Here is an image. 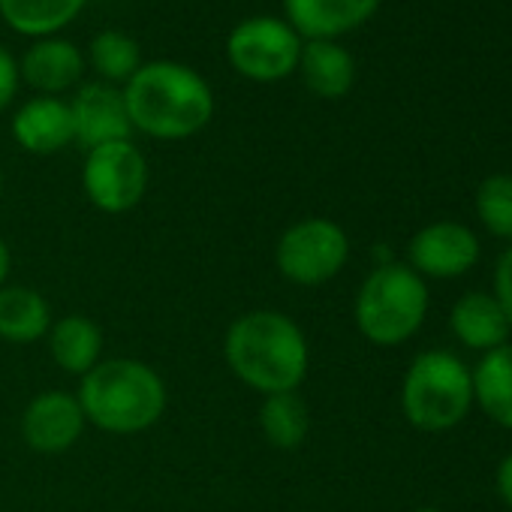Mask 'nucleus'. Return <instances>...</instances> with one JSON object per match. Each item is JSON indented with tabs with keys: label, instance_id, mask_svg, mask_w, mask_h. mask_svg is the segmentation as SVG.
I'll return each instance as SVG.
<instances>
[{
	"label": "nucleus",
	"instance_id": "nucleus-1",
	"mask_svg": "<svg viewBox=\"0 0 512 512\" xmlns=\"http://www.w3.org/2000/svg\"><path fill=\"white\" fill-rule=\"evenodd\" d=\"M229 371L253 392H296L311 365L305 332L281 311H247L232 320L223 341Z\"/></svg>",
	"mask_w": 512,
	"mask_h": 512
},
{
	"label": "nucleus",
	"instance_id": "nucleus-2",
	"mask_svg": "<svg viewBox=\"0 0 512 512\" xmlns=\"http://www.w3.org/2000/svg\"><path fill=\"white\" fill-rule=\"evenodd\" d=\"M133 130L154 139H187L199 133L214 112L211 88L184 64H142L124 88Z\"/></svg>",
	"mask_w": 512,
	"mask_h": 512
},
{
	"label": "nucleus",
	"instance_id": "nucleus-3",
	"mask_svg": "<svg viewBox=\"0 0 512 512\" xmlns=\"http://www.w3.org/2000/svg\"><path fill=\"white\" fill-rule=\"evenodd\" d=\"M85 422L106 434H142L166 413V383L142 359H100L76 392Z\"/></svg>",
	"mask_w": 512,
	"mask_h": 512
},
{
	"label": "nucleus",
	"instance_id": "nucleus-4",
	"mask_svg": "<svg viewBox=\"0 0 512 512\" xmlns=\"http://www.w3.org/2000/svg\"><path fill=\"white\" fill-rule=\"evenodd\" d=\"M431 308L428 284L404 263H377L362 281L353 305L359 335L374 347H401L410 341Z\"/></svg>",
	"mask_w": 512,
	"mask_h": 512
},
{
	"label": "nucleus",
	"instance_id": "nucleus-5",
	"mask_svg": "<svg viewBox=\"0 0 512 512\" xmlns=\"http://www.w3.org/2000/svg\"><path fill=\"white\" fill-rule=\"evenodd\" d=\"M401 410L425 434L452 431L473 410V371L449 350L419 353L401 380Z\"/></svg>",
	"mask_w": 512,
	"mask_h": 512
},
{
	"label": "nucleus",
	"instance_id": "nucleus-6",
	"mask_svg": "<svg viewBox=\"0 0 512 512\" xmlns=\"http://www.w3.org/2000/svg\"><path fill=\"white\" fill-rule=\"evenodd\" d=\"M350 260V238L329 217H305L284 229L275 244L278 272L296 287H323Z\"/></svg>",
	"mask_w": 512,
	"mask_h": 512
},
{
	"label": "nucleus",
	"instance_id": "nucleus-7",
	"mask_svg": "<svg viewBox=\"0 0 512 512\" xmlns=\"http://www.w3.org/2000/svg\"><path fill=\"white\" fill-rule=\"evenodd\" d=\"M85 196L103 214H124L136 208L148 190V160L127 142H109L91 148L82 169Z\"/></svg>",
	"mask_w": 512,
	"mask_h": 512
},
{
	"label": "nucleus",
	"instance_id": "nucleus-8",
	"mask_svg": "<svg viewBox=\"0 0 512 512\" xmlns=\"http://www.w3.org/2000/svg\"><path fill=\"white\" fill-rule=\"evenodd\" d=\"M229 61L232 67L253 82H278L299 67L302 40L281 19H247L229 37Z\"/></svg>",
	"mask_w": 512,
	"mask_h": 512
},
{
	"label": "nucleus",
	"instance_id": "nucleus-9",
	"mask_svg": "<svg viewBox=\"0 0 512 512\" xmlns=\"http://www.w3.org/2000/svg\"><path fill=\"white\" fill-rule=\"evenodd\" d=\"M482 256L476 232L461 220H434L407 241V266L419 278H464Z\"/></svg>",
	"mask_w": 512,
	"mask_h": 512
},
{
	"label": "nucleus",
	"instance_id": "nucleus-10",
	"mask_svg": "<svg viewBox=\"0 0 512 512\" xmlns=\"http://www.w3.org/2000/svg\"><path fill=\"white\" fill-rule=\"evenodd\" d=\"M85 413L76 395L49 389L31 398V404L22 413V437L34 452L43 455H61L73 449L85 431Z\"/></svg>",
	"mask_w": 512,
	"mask_h": 512
},
{
	"label": "nucleus",
	"instance_id": "nucleus-11",
	"mask_svg": "<svg viewBox=\"0 0 512 512\" xmlns=\"http://www.w3.org/2000/svg\"><path fill=\"white\" fill-rule=\"evenodd\" d=\"M73 133L91 151L109 142H127L133 121L124 103V91L112 85H85L70 103Z\"/></svg>",
	"mask_w": 512,
	"mask_h": 512
},
{
	"label": "nucleus",
	"instance_id": "nucleus-12",
	"mask_svg": "<svg viewBox=\"0 0 512 512\" xmlns=\"http://www.w3.org/2000/svg\"><path fill=\"white\" fill-rule=\"evenodd\" d=\"M380 0H284L290 28L308 40H332L368 22Z\"/></svg>",
	"mask_w": 512,
	"mask_h": 512
},
{
	"label": "nucleus",
	"instance_id": "nucleus-13",
	"mask_svg": "<svg viewBox=\"0 0 512 512\" xmlns=\"http://www.w3.org/2000/svg\"><path fill=\"white\" fill-rule=\"evenodd\" d=\"M13 136L31 154H58V151H64L76 139L70 103H64L58 97H34V100H28L13 118Z\"/></svg>",
	"mask_w": 512,
	"mask_h": 512
},
{
	"label": "nucleus",
	"instance_id": "nucleus-14",
	"mask_svg": "<svg viewBox=\"0 0 512 512\" xmlns=\"http://www.w3.org/2000/svg\"><path fill=\"white\" fill-rule=\"evenodd\" d=\"M449 329L467 350H476V353H491L509 344V335H512L506 314L500 311L497 299L485 290H470L452 305Z\"/></svg>",
	"mask_w": 512,
	"mask_h": 512
},
{
	"label": "nucleus",
	"instance_id": "nucleus-15",
	"mask_svg": "<svg viewBox=\"0 0 512 512\" xmlns=\"http://www.w3.org/2000/svg\"><path fill=\"white\" fill-rule=\"evenodd\" d=\"M82 70V52L67 40H40L22 58V79L43 97L73 88Z\"/></svg>",
	"mask_w": 512,
	"mask_h": 512
},
{
	"label": "nucleus",
	"instance_id": "nucleus-16",
	"mask_svg": "<svg viewBox=\"0 0 512 512\" xmlns=\"http://www.w3.org/2000/svg\"><path fill=\"white\" fill-rule=\"evenodd\" d=\"M49 353L55 365L73 377H85L94 365H100L103 356V332L100 326L85 314H70L52 323L49 335Z\"/></svg>",
	"mask_w": 512,
	"mask_h": 512
},
{
	"label": "nucleus",
	"instance_id": "nucleus-17",
	"mask_svg": "<svg viewBox=\"0 0 512 512\" xmlns=\"http://www.w3.org/2000/svg\"><path fill=\"white\" fill-rule=\"evenodd\" d=\"M52 329V308L34 287H0V341L37 344Z\"/></svg>",
	"mask_w": 512,
	"mask_h": 512
},
{
	"label": "nucleus",
	"instance_id": "nucleus-18",
	"mask_svg": "<svg viewBox=\"0 0 512 512\" xmlns=\"http://www.w3.org/2000/svg\"><path fill=\"white\" fill-rule=\"evenodd\" d=\"M473 404L500 428L512 431V341L482 353L473 368Z\"/></svg>",
	"mask_w": 512,
	"mask_h": 512
},
{
	"label": "nucleus",
	"instance_id": "nucleus-19",
	"mask_svg": "<svg viewBox=\"0 0 512 512\" xmlns=\"http://www.w3.org/2000/svg\"><path fill=\"white\" fill-rule=\"evenodd\" d=\"M299 70L305 85L326 100L344 97L356 79V64L350 52L332 40H308L299 55Z\"/></svg>",
	"mask_w": 512,
	"mask_h": 512
},
{
	"label": "nucleus",
	"instance_id": "nucleus-20",
	"mask_svg": "<svg viewBox=\"0 0 512 512\" xmlns=\"http://www.w3.org/2000/svg\"><path fill=\"white\" fill-rule=\"evenodd\" d=\"M260 431L278 449H299L311 434V410L299 392L266 395L260 407Z\"/></svg>",
	"mask_w": 512,
	"mask_h": 512
},
{
	"label": "nucleus",
	"instance_id": "nucleus-21",
	"mask_svg": "<svg viewBox=\"0 0 512 512\" xmlns=\"http://www.w3.org/2000/svg\"><path fill=\"white\" fill-rule=\"evenodd\" d=\"M85 0H0V16L10 28L31 37H49L70 25Z\"/></svg>",
	"mask_w": 512,
	"mask_h": 512
},
{
	"label": "nucleus",
	"instance_id": "nucleus-22",
	"mask_svg": "<svg viewBox=\"0 0 512 512\" xmlns=\"http://www.w3.org/2000/svg\"><path fill=\"white\" fill-rule=\"evenodd\" d=\"M473 205L488 235L500 241H512V175L509 172H494L482 178V184L476 187Z\"/></svg>",
	"mask_w": 512,
	"mask_h": 512
},
{
	"label": "nucleus",
	"instance_id": "nucleus-23",
	"mask_svg": "<svg viewBox=\"0 0 512 512\" xmlns=\"http://www.w3.org/2000/svg\"><path fill=\"white\" fill-rule=\"evenodd\" d=\"M91 64L109 82H130L142 67V55L136 40L121 31H103L91 43Z\"/></svg>",
	"mask_w": 512,
	"mask_h": 512
},
{
	"label": "nucleus",
	"instance_id": "nucleus-24",
	"mask_svg": "<svg viewBox=\"0 0 512 512\" xmlns=\"http://www.w3.org/2000/svg\"><path fill=\"white\" fill-rule=\"evenodd\" d=\"M491 284H494L491 296L497 299L500 311L506 314V320H509V326H512V244L497 256V266H494Z\"/></svg>",
	"mask_w": 512,
	"mask_h": 512
},
{
	"label": "nucleus",
	"instance_id": "nucleus-25",
	"mask_svg": "<svg viewBox=\"0 0 512 512\" xmlns=\"http://www.w3.org/2000/svg\"><path fill=\"white\" fill-rule=\"evenodd\" d=\"M16 88H19V67L13 61V55L4 46H0V112H4L13 103Z\"/></svg>",
	"mask_w": 512,
	"mask_h": 512
},
{
	"label": "nucleus",
	"instance_id": "nucleus-26",
	"mask_svg": "<svg viewBox=\"0 0 512 512\" xmlns=\"http://www.w3.org/2000/svg\"><path fill=\"white\" fill-rule=\"evenodd\" d=\"M494 485H497V494L500 500L512 509V452L497 464V473H494Z\"/></svg>",
	"mask_w": 512,
	"mask_h": 512
},
{
	"label": "nucleus",
	"instance_id": "nucleus-27",
	"mask_svg": "<svg viewBox=\"0 0 512 512\" xmlns=\"http://www.w3.org/2000/svg\"><path fill=\"white\" fill-rule=\"evenodd\" d=\"M10 266H13V256H10V247H7L4 235H0V287H4L7 278H10Z\"/></svg>",
	"mask_w": 512,
	"mask_h": 512
},
{
	"label": "nucleus",
	"instance_id": "nucleus-28",
	"mask_svg": "<svg viewBox=\"0 0 512 512\" xmlns=\"http://www.w3.org/2000/svg\"><path fill=\"white\" fill-rule=\"evenodd\" d=\"M410 512H443V509H434V506H416V509H410Z\"/></svg>",
	"mask_w": 512,
	"mask_h": 512
},
{
	"label": "nucleus",
	"instance_id": "nucleus-29",
	"mask_svg": "<svg viewBox=\"0 0 512 512\" xmlns=\"http://www.w3.org/2000/svg\"><path fill=\"white\" fill-rule=\"evenodd\" d=\"M0 193H4V172H0Z\"/></svg>",
	"mask_w": 512,
	"mask_h": 512
}]
</instances>
